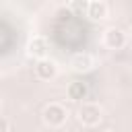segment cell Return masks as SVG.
I'll use <instances>...</instances> for the list:
<instances>
[{
    "label": "cell",
    "instance_id": "4",
    "mask_svg": "<svg viewBox=\"0 0 132 132\" xmlns=\"http://www.w3.org/2000/svg\"><path fill=\"white\" fill-rule=\"evenodd\" d=\"M27 52H29V56L37 58V62H39V60H45V58H47V52H50V41H47V37H43V35L31 37L29 43H27Z\"/></svg>",
    "mask_w": 132,
    "mask_h": 132
},
{
    "label": "cell",
    "instance_id": "7",
    "mask_svg": "<svg viewBox=\"0 0 132 132\" xmlns=\"http://www.w3.org/2000/svg\"><path fill=\"white\" fill-rule=\"evenodd\" d=\"M109 14V4L103 0H91L87 2V16L93 21H103Z\"/></svg>",
    "mask_w": 132,
    "mask_h": 132
},
{
    "label": "cell",
    "instance_id": "11",
    "mask_svg": "<svg viewBox=\"0 0 132 132\" xmlns=\"http://www.w3.org/2000/svg\"><path fill=\"white\" fill-rule=\"evenodd\" d=\"M130 35H132V29H130Z\"/></svg>",
    "mask_w": 132,
    "mask_h": 132
},
{
    "label": "cell",
    "instance_id": "5",
    "mask_svg": "<svg viewBox=\"0 0 132 132\" xmlns=\"http://www.w3.org/2000/svg\"><path fill=\"white\" fill-rule=\"evenodd\" d=\"M70 68L78 74H85V72H91L95 68V58L89 54V52H78L70 58Z\"/></svg>",
    "mask_w": 132,
    "mask_h": 132
},
{
    "label": "cell",
    "instance_id": "2",
    "mask_svg": "<svg viewBox=\"0 0 132 132\" xmlns=\"http://www.w3.org/2000/svg\"><path fill=\"white\" fill-rule=\"evenodd\" d=\"M76 116H78V122H80L82 126H89V128H91V126H97V124L101 122L103 109H101V105H97V103L85 101V103H80Z\"/></svg>",
    "mask_w": 132,
    "mask_h": 132
},
{
    "label": "cell",
    "instance_id": "9",
    "mask_svg": "<svg viewBox=\"0 0 132 132\" xmlns=\"http://www.w3.org/2000/svg\"><path fill=\"white\" fill-rule=\"evenodd\" d=\"M0 132H8V120L4 116L0 118Z\"/></svg>",
    "mask_w": 132,
    "mask_h": 132
},
{
    "label": "cell",
    "instance_id": "3",
    "mask_svg": "<svg viewBox=\"0 0 132 132\" xmlns=\"http://www.w3.org/2000/svg\"><path fill=\"white\" fill-rule=\"evenodd\" d=\"M128 41V35L120 27H107L103 31V45L107 50H122Z\"/></svg>",
    "mask_w": 132,
    "mask_h": 132
},
{
    "label": "cell",
    "instance_id": "1",
    "mask_svg": "<svg viewBox=\"0 0 132 132\" xmlns=\"http://www.w3.org/2000/svg\"><path fill=\"white\" fill-rule=\"evenodd\" d=\"M43 122L50 126V128H60L66 124L68 120V109L62 105V103H47L43 107Z\"/></svg>",
    "mask_w": 132,
    "mask_h": 132
},
{
    "label": "cell",
    "instance_id": "10",
    "mask_svg": "<svg viewBox=\"0 0 132 132\" xmlns=\"http://www.w3.org/2000/svg\"><path fill=\"white\" fill-rule=\"evenodd\" d=\"M105 132H111V130H105Z\"/></svg>",
    "mask_w": 132,
    "mask_h": 132
},
{
    "label": "cell",
    "instance_id": "8",
    "mask_svg": "<svg viewBox=\"0 0 132 132\" xmlns=\"http://www.w3.org/2000/svg\"><path fill=\"white\" fill-rule=\"evenodd\" d=\"M68 97L72 99V101H82L85 103V99H87V95H89V87H87V82H82V80H72L70 85H68Z\"/></svg>",
    "mask_w": 132,
    "mask_h": 132
},
{
    "label": "cell",
    "instance_id": "6",
    "mask_svg": "<svg viewBox=\"0 0 132 132\" xmlns=\"http://www.w3.org/2000/svg\"><path fill=\"white\" fill-rule=\"evenodd\" d=\"M56 74H58V64L54 60L45 58L35 64V76L39 80H52V78H56Z\"/></svg>",
    "mask_w": 132,
    "mask_h": 132
}]
</instances>
